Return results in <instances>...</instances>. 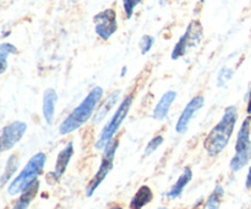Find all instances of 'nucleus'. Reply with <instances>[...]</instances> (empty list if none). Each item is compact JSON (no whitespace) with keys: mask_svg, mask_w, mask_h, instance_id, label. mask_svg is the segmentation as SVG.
<instances>
[{"mask_svg":"<svg viewBox=\"0 0 251 209\" xmlns=\"http://www.w3.org/2000/svg\"><path fill=\"white\" fill-rule=\"evenodd\" d=\"M238 120V110L235 107H228L222 119L213 127L203 141V147L210 157H217L227 147Z\"/></svg>","mask_w":251,"mask_h":209,"instance_id":"obj_1","label":"nucleus"},{"mask_svg":"<svg viewBox=\"0 0 251 209\" xmlns=\"http://www.w3.org/2000/svg\"><path fill=\"white\" fill-rule=\"evenodd\" d=\"M103 97V88L102 87H95L91 90L85 97V99L68 115L65 120L61 122L60 127H59V132L61 135H69L71 132L76 131L80 129L83 124L88 121L91 116H92L93 112H95L96 107L100 103V100Z\"/></svg>","mask_w":251,"mask_h":209,"instance_id":"obj_2","label":"nucleus"},{"mask_svg":"<svg viewBox=\"0 0 251 209\" xmlns=\"http://www.w3.org/2000/svg\"><path fill=\"white\" fill-rule=\"evenodd\" d=\"M47 157L44 153H37L27 162L26 165L21 170V173L14 179L11 184L7 187V192L10 196L19 195L26 190L28 186H31L34 181L38 180V176L43 171L44 165H46Z\"/></svg>","mask_w":251,"mask_h":209,"instance_id":"obj_3","label":"nucleus"},{"mask_svg":"<svg viewBox=\"0 0 251 209\" xmlns=\"http://www.w3.org/2000/svg\"><path fill=\"white\" fill-rule=\"evenodd\" d=\"M131 105H132V95H127V97H125L124 100L120 103L117 112L114 113V115H113L112 119L109 120V122H108V124L103 127L102 131H100L97 142H96L95 144L96 149H104L105 147H107L113 139H114L113 137H114V135L118 132L119 127L122 126L125 117H126L127 114H129Z\"/></svg>","mask_w":251,"mask_h":209,"instance_id":"obj_4","label":"nucleus"},{"mask_svg":"<svg viewBox=\"0 0 251 209\" xmlns=\"http://www.w3.org/2000/svg\"><path fill=\"white\" fill-rule=\"evenodd\" d=\"M250 130H251V116H248L243 121L238 132L237 143H235V154L230 161V169L232 171H239L249 163L251 159V139H250Z\"/></svg>","mask_w":251,"mask_h":209,"instance_id":"obj_5","label":"nucleus"},{"mask_svg":"<svg viewBox=\"0 0 251 209\" xmlns=\"http://www.w3.org/2000/svg\"><path fill=\"white\" fill-rule=\"evenodd\" d=\"M118 146H119V141H118V139H113V141L103 149V156L102 161H100V168H98L97 173L95 174L92 180L88 183L87 188H86V196H87V197H91V196L95 193V191L100 187V184H102L103 181H104V179L107 178L108 174L112 171L113 163H114L115 158V152H117Z\"/></svg>","mask_w":251,"mask_h":209,"instance_id":"obj_6","label":"nucleus"},{"mask_svg":"<svg viewBox=\"0 0 251 209\" xmlns=\"http://www.w3.org/2000/svg\"><path fill=\"white\" fill-rule=\"evenodd\" d=\"M202 38V26L199 21H193L189 23L188 28L184 32L183 36L179 38L176 44L174 46L173 51H172V59L178 60L181 56L185 55L190 49L195 48L200 43Z\"/></svg>","mask_w":251,"mask_h":209,"instance_id":"obj_7","label":"nucleus"},{"mask_svg":"<svg viewBox=\"0 0 251 209\" xmlns=\"http://www.w3.org/2000/svg\"><path fill=\"white\" fill-rule=\"evenodd\" d=\"M95 31L103 41H108L118 29L117 12L113 9H105L93 17Z\"/></svg>","mask_w":251,"mask_h":209,"instance_id":"obj_8","label":"nucleus"},{"mask_svg":"<svg viewBox=\"0 0 251 209\" xmlns=\"http://www.w3.org/2000/svg\"><path fill=\"white\" fill-rule=\"evenodd\" d=\"M26 130L27 125L24 121H14L6 125L1 130V135H0V151L4 153L11 149L17 142L21 141Z\"/></svg>","mask_w":251,"mask_h":209,"instance_id":"obj_9","label":"nucleus"},{"mask_svg":"<svg viewBox=\"0 0 251 209\" xmlns=\"http://www.w3.org/2000/svg\"><path fill=\"white\" fill-rule=\"evenodd\" d=\"M203 104H205V98H203L202 95L194 97L193 99L186 104V107L184 108L183 113H181L180 117H179L176 125V131L178 132V134H184V132L188 131V127L191 119H193L194 115L203 107Z\"/></svg>","mask_w":251,"mask_h":209,"instance_id":"obj_10","label":"nucleus"},{"mask_svg":"<svg viewBox=\"0 0 251 209\" xmlns=\"http://www.w3.org/2000/svg\"><path fill=\"white\" fill-rule=\"evenodd\" d=\"M73 156H74V144L73 142H70V143L66 144V146L59 152L58 157H56L55 168H54V170L48 175V180L50 179L51 183H58V181L60 180L61 176L64 175V173L66 171V168H68Z\"/></svg>","mask_w":251,"mask_h":209,"instance_id":"obj_11","label":"nucleus"},{"mask_svg":"<svg viewBox=\"0 0 251 209\" xmlns=\"http://www.w3.org/2000/svg\"><path fill=\"white\" fill-rule=\"evenodd\" d=\"M58 102V93L53 88L44 91L43 94V115L48 125L53 124L54 114H55V104Z\"/></svg>","mask_w":251,"mask_h":209,"instance_id":"obj_12","label":"nucleus"},{"mask_svg":"<svg viewBox=\"0 0 251 209\" xmlns=\"http://www.w3.org/2000/svg\"><path fill=\"white\" fill-rule=\"evenodd\" d=\"M176 93L174 91H168V92L164 93L162 95V98L159 99V102L157 103L156 108L153 110V119L154 120H163L166 119V116L168 115L169 109H171L172 104L176 100Z\"/></svg>","mask_w":251,"mask_h":209,"instance_id":"obj_13","label":"nucleus"},{"mask_svg":"<svg viewBox=\"0 0 251 209\" xmlns=\"http://www.w3.org/2000/svg\"><path fill=\"white\" fill-rule=\"evenodd\" d=\"M152 200H153L152 190L147 185H142L132 197L131 202H130V209H142L145 206L151 203Z\"/></svg>","mask_w":251,"mask_h":209,"instance_id":"obj_14","label":"nucleus"},{"mask_svg":"<svg viewBox=\"0 0 251 209\" xmlns=\"http://www.w3.org/2000/svg\"><path fill=\"white\" fill-rule=\"evenodd\" d=\"M193 179V170L190 168H185L184 169L183 174L179 176V179L176 180V183L172 186V188L169 190L168 192V197L172 198V200H176L178 198L179 196L183 193L184 188L189 185V183Z\"/></svg>","mask_w":251,"mask_h":209,"instance_id":"obj_15","label":"nucleus"},{"mask_svg":"<svg viewBox=\"0 0 251 209\" xmlns=\"http://www.w3.org/2000/svg\"><path fill=\"white\" fill-rule=\"evenodd\" d=\"M39 186L41 185H39L38 180L34 181L31 186H28V187L21 193V196H20V198L17 200V202L15 203L12 209H28L31 202L34 200L37 193H38Z\"/></svg>","mask_w":251,"mask_h":209,"instance_id":"obj_16","label":"nucleus"},{"mask_svg":"<svg viewBox=\"0 0 251 209\" xmlns=\"http://www.w3.org/2000/svg\"><path fill=\"white\" fill-rule=\"evenodd\" d=\"M119 97H120L119 90H117V91H114V92L110 93L109 97H108L107 99L102 103V105L98 108L97 113H96L95 117H93V122H95V124H98V122H100L105 116H107L108 113H109L110 110H112V108H114V105L117 104Z\"/></svg>","mask_w":251,"mask_h":209,"instance_id":"obj_17","label":"nucleus"},{"mask_svg":"<svg viewBox=\"0 0 251 209\" xmlns=\"http://www.w3.org/2000/svg\"><path fill=\"white\" fill-rule=\"evenodd\" d=\"M19 164H20V161L19 158H17V156H15V154H12V156L7 159V163L6 165H5V170L1 175V180H0L1 186L6 185L7 181L12 178L15 171H16L17 168H19Z\"/></svg>","mask_w":251,"mask_h":209,"instance_id":"obj_18","label":"nucleus"},{"mask_svg":"<svg viewBox=\"0 0 251 209\" xmlns=\"http://www.w3.org/2000/svg\"><path fill=\"white\" fill-rule=\"evenodd\" d=\"M17 48L11 43L0 44V73H4L7 69V56L16 54Z\"/></svg>","mask_w":251,"mask_h":209,"instance_id":"obj_19","label":"nucleus"},{"mask_svg":"<svg viewBox=\"0 0 251 209\" xmlns=\"http://www.w3.org/2000/svg\"><path fill=\"white\" fill-rule=\"evenodd\" d=\"M223 197H225V188L221 185H217L208 197L205 209H220Z\"/></svg>","mask_w":251,"mask_h":209,"instance_id":"obj_20","label":"nucleus"},{"mask_svg":"<svg viewBox=\"0 0 251 209\" xmlns=\"http://www.w3.org/2000/svg\"><path fill=\"white\" fill-rule=\"evenodd\" d=\"M233 70L229 68H223L222 70L218 72V76H217V86L220 88L225 87L226 85H227L228 82L230 81V78H232L233 76Z\"/></svg>","mask_w":251,"mask_h":209,"instance_id":"obj_21","label":"nucleus"},{"mask_svg":"<svg viewBox=\"0 0 251 209\" xmlns=\"http://www.w3.org/2000/svg\"><path fill=\"white\" fill-rule=\"evenodd\" d=\"M162 143H163V137H162V136L153 137V139H152L151 141H150L149 143H147L146 148H145V152H144V156L145 157L151 156V154L153 153V152H156L157 149H158L159 147H161Z\"/></svg>","mask_w":251,"mask_h":209,"instance_id":"obj_22","label":"nucleus"},{"mask_svg":"<svg viewBox=\"0 0 251 209\" xmlns=\"http://www.w3.org/2000/svg\"><path fill=\"white\" fill-rule=\"evenodd\" d=\"M154 43V38L152 36H150V34H145L144 37L141 38V41H140V49H141V54H147L150 50H151L152 46H153Z\"/></svg>","mask_w":251,"mask_h":209,"instance_id":"obj_23","label":"nucleus"},{"mask_svg":"<svg viewBox=\"0 0 251 209\" xmlns=\"http://www.w3.org/2000/svg\"><path fill=\"white\" fill-rule=\"evenodd\" d=\"M141 1L142 0H123V7H124L125 16H126L127 19H131L135 7H136Z\"/></svg>","mask_w":251,"mask_h":209,"instance_id":"obj_24","label":"nucleus"},{"mask_svg":"<svg viewBox=\"0 0 251 209\" xmlns=\"http://www.w3.org/2000/svg\"><path fill=\"white\" fill-rule=\"evenodd\" d=\"M245 186H247V188H251V166L249 168V171H248V176H247V181H245Z\"/></svg>","mask_w":251,"mask_h":209,"instance_id":"obj_25","label":"nucleus"},{"mask_svg":"<svg viewBox=\"0 0 251 209\" xmlns=\"http://www.w3.org/2000/svg\"><path fill=\"white\" fill-rule=\"evenodd\" d=\"M247 112H248V114L251 115V91H250V94H249V102H248Z\"/></svg>","mask_w":251,"mask_h":209,"instance_id":"obj_26","label":"nucleus"},{"mask_svg":"<svg viewBox=\"0 0 251 209\" xmlns=\"http://www.w3.org/2000/svg\"><path fill=\"white\" fill-rule=\"evenodd\" d=\"M109 209H123V208H122V207H120V206L115 205V206H112V207H110Z\"/></svg>","mask_w":251,"mask_h":209,"instance_id":"obj_27","label":"nucleus"},{"mask_svg":"<svg viewBox=\"0 0 251 209\" xmlns=\"http://www.w3.org/2000/svg\"><path fill=\"white\" fill-rule=\"evenodd\" d=\"M125 72H126V68L124 66V68H123V71H122V76H124Z\"/></svg>","mask_w":251,"mask_h":209,"instance_id":"obj_28","label":"nucleus"},{"mask_svg":"<svg viewBox=\"0 0 251 209\" xmlns=\"http://www.w3.org/2000/svg\"><path fill=\"white\" fill-rule=\"evenodd\" d=\"M158 209H168V208H166V207H159Z\"/></svg>","mask_w":251,"mask_h":209,"instance_id":"obj_29","label":"nucleus"}]
</instances>
